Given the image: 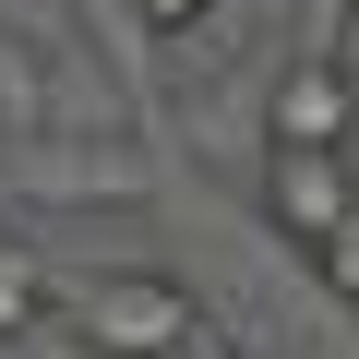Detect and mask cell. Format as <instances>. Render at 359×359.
I'll return each instance as SVG.
<instances>
[{"label": "cell", "instance_id": "7a4b0ae2", "mask_svg": "<svg viewBox=\"0 0 359 359\" xmlns=\"http://www.w3.org/2000/svg\"><path fill=\"white\" fill-rule=\"evenodd\" d=\"M347 204H359V156L347 144H264V216H276V240L311 252Z\"/></svg>", "mask_w": 359, "mask_h": 359}, {"label": "cell", "instance_id": "3957f363", "mask_svg": "<svg viewBox=\"0 0 359 359\" xmlns=\"http://www.w3.org/2000/svg\"><path fill=\"white\" fill-rule=\"evenodd\" d=\"M264 144H359V72L335 48H299L264 96Z\"/></svg>", "mask_w": 359, "mask_h": 359}, {"label": "cell", "instance_id": "277c9868", "mask_svg": "<svg viewBox=\"0 0 359 359\" xmlns=\"http://www.w3.org/2000/svg\"><path fill=\"white\" fill-rule=\"evenodd\" d=\"M48 311H60V276H48V252H36L25 228H0V347H25Z\"/></svg>", "mask_w": 359, "mask_h": 359}, {"label": "cell", "instance_id": "6da1fadb", "mask_svg": "<svg viewBox=\"0 0 359 359\" xmlns=\"http://www.w3.org/2000/svg\"><path fill=\"white\" fill-rule=\"evenodd\" d=\"M60 311L96 359H180V335L204 323V299L156 276V264H96V276H60Z\"/></svg>", "mask_w": 359, "mask_h": 359}, {"label": "cell", "instance_id": "5b68a950", "mask_svg": "<svg viewBox=\"0 0 359 359\" xmlns=\"http://www.w3.org/2000/svg\"><path fill=\"white\" fill-rule=\"evenodd\" d=\"M311 264H323V287H335V299H359V204H347V216L311 240Z\"/></svg>", "mask_w": 359, "mask_h": 359}, {"label": "cell", "instance_id": "8992f818", "mask_svg": "<svg viewBox=\"0 0 359 359\" xmlns=\"http://www.w3.org/2000/svg\"><path fill=\"white\" fill-rule=\"evenodd\" d=\"M204 13H216V0H132V25H156V36H192Z\"/></svg>", "mask_w": 359, "mask_h": 359}]
</instances>
